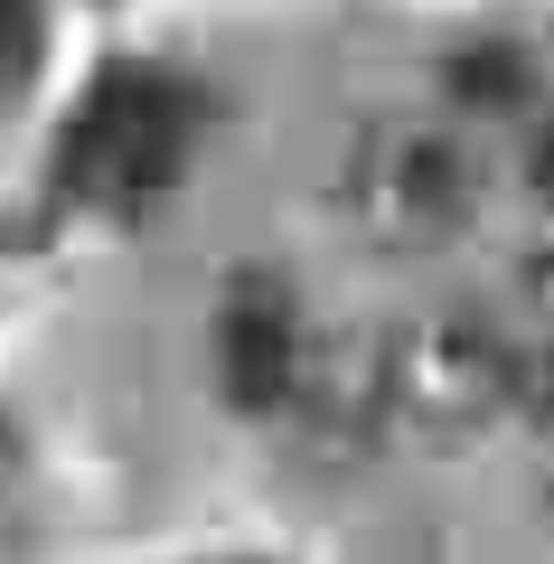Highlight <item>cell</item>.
I'll use <instances>...</instances> for the list:
<instances>
[{
  "mask_svg": "<svg viewBox=\"0 0 554 564\" xmlns=\"http://www.w3.org/2000/svg\"><path fill=\"white\" fill-rule=\"evenodd\" d=\"M198 132H207V104L188 76H170V66H104L57 141V180L95 207H141L188 170Z\"/></svg>",
  "mask_w": 554,
  "mask_h": 564,
  "instance_id": "cell-1",
  "label": "cell"
},
{
  "mask_svg": "<svg viewBox=\"0 0 554 564\" xmlns=\"http://www.w3.org/2000/svg\"><path fill=\"white\" fill-rule=\"evenodd\" d=\"M526 395V358L470 311H433L377 339V423L414 443H460Z\"/></svg>",
  "mask_w": 554,
  "mask_h": 564,
  "instance_id": "cell-2",
  "label": "cell"
},
{
  "mask_svg": "<svg viewBox=\"0 0 554 564\" xmlns=\"http://www.w3.org/2000/svg\"><path fill=\"white\" fill-rule=\"evenodd\" d=\"M338 207H348L357 236H377V245H442L479 217V161L452 122L385 113L348 141Z\"/></svg>",
  "mask_w": 554,
  "mask_h": 564,
  "instance_id": "cell-3",
  "label": "cell"
},
{
  "mask_svg": "<svg viewBox=\"0 0 554 564\" xmlns=\"http://www.w3.org/2000/svg\"><path fill=\"white\" fill-rule=\"evenodd\" d=\"M311 339L319 329L301 321L292 282L273 273H236L217 302V377L245 414H282L301 395V367H311Z\"/></svg>",
  "mask_w": 554,
  "mask_h": 564,
  "instance_id": "cell-4",
  "label": "cell"
},
{
  "mask_svg": "<svg viewBox=\"0 0 554 564\" xmlns=\"http://www.w3.org/2000/svg\"><path fill=\"white\" fill-rule=\"evenodd\" d=\"M442 85H452L470 113H526V95H535V66H526V47H508V39H479V47H460L452 66H442Z\"/></svg>",
  "mask_w": 554,
  "mask_h": 564,
  "instance_id": "cell-5",
  "label": "cell"
},
{
  "mask_svg": "<svg viewBox=\"0 0 554 564\" xmlns=\"http://www.w3.org/2000/svg\"><path fill=\"white\" fill-rule=\"evenodd\" d=\"M39 0H0V95H20L39 76Z\"/></svg>",
  "mask_w": 554,
  "mask_h": 564,
  "instance_id": "cell-6",
  "label": "cell"
},
{
  "mask_svg": "<svg viewBox=\"0 0 554 564\" xmlns=\"http://www.w3.org/2000/svg\"><path fill=\"white\" fill-rule=\"evenodd\" d=\"M526 188H535V207H545V236H554V113L535 122V141H526Z\"/></svg>",
  "mask_w": 554,
  "mask_h": 564,
  "instance_id": "cell-7",
  "label": "cell"
}]
</instances>
